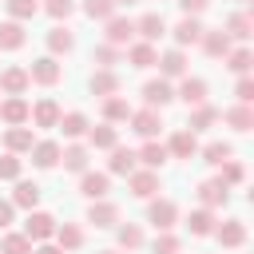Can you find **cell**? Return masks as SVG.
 Returning <instances> with one entry per match:
<instances>
[{
	"label": "cell",
	"instance_id": "obj_1",
	"mask_svg": "<svg viewBox=\"0 0 254 254\" xmlns=\"http://www.w3.org/2000/svg\"><path fill=\"white\" fill-rule=\"evenodd\" d=\"M147 222H151L155 230H175L179 206H175L171 198H147Z\"/></svg>",
	"mask_w": 254,
	"mask_h": 254
},
{
	"label": "cell",
	"instance_id": "obj_2",
	"mask_svg": "<svg viewBox=\"0 0 254 254\" xmlns=\"http://www.w3.org/2000/svg\"><path fill=\"white\" fill-rule=\"evenodd\" d=\"M56 214H48V210H28V218H24V234L32 238V242H52V234H56Z\"/></svg>",
	"mask_w": 254,
	"mask_h": 254
},
{
	"label": "cell",
	"instance_id": "obj_3",
	"mask_svg": "<svg viewBox=\"0 0 254 254\" xmlns=\"http://www.w3.org/2000/svg\"><path fill=\"white\" fill-rule=\"evenodd\" d=\"M135 40V20H127V16H111L107 24H103V44H111V48H127Z\"/></svg>",
	"mask_w": 254,
	"mask_h": 254
},
{
	"label": "cell",
	"instance_id": "obj_4",
	"mask_svg": "<svg viewBox=\"0 0 254 254\" xmlns=\"http://www.w3.org/2000/svg\"><path fill=\"white\" fill-rule=\"evenodd\" d=\"M60 75H64V67H60L56 56H40V60H32V67H28V79L40 83V87H56Z\"/></svg>",
	"mask_w": 254,
	"mask_h": 254
},
{
	"label": "cell",
	"instance_id": "obj_5",
	"mask_svg": "<svg viewBox=\"0 0 254 254\" xmlns=\"http://www.w3.org/2000/svg\"><path fill=\"white\" fill-rule=\"evenodd\" d=\"M131 131L139 135V139H155L159 131H163V111H155V107H139V111H131Z\"/></svg>",
	"mask_w": 254,
	"mask_h": 254
},
{
	"label": "cell",
	"instance_id": "obj_6",
	"mask_svg": "<svg viewBox=\"0 0 254 254\" xmlns=\"http://www.w3.org/2000/svg\"><path fill=\"white\" fill-rule=\"evenodd\" d=\"M127 190L135 198H155L159 194V171H147V167H135L127 175Z\"/></svg>",
	"mask_w": 254,
	"mask_h": 254
},
{
	"label": "cell",
	"instance_id": "obj_7",
	"mask_svg": "<svg viewBox=\"0 0 254 254\" xmlns=\"http://www.w3.org/2000/svg\"><path fill=\"white\" fill-rule=\"evenodd\" d=\"M171 99H175V83H171V79L159 75V79H147V83H143V103H147V107L163 111Z\"/></svg>",
	"mask_w": 254,
	"mask_h": 254
},
{
	"label": "cell",
	"instance_id": "obj_8",
	"mask_svg": "<svg viewBox=\"0 0 254 254\" xmlns=\"http://www.w3.org/2000/svg\"><path fill=\"white\" fill-rule=\"evenodd\" d=\"M28 115H32V103H28L24 95H4V99H0V119H4L8 127H24Z\"/></svg>",
	"mask_w": 254,
	"mask_h": 254
},
{
	"label": "cell",
	"instance_id": "obj_9",
	"mask_svg": "<svg viewBox=\"0 0 254 254\" xmlns=\"http://www.w3.org/2000/svg\"><path fill=\"white\" fill-rule=\"evenodd\" d=\"M198 206H206V210H218V206H226L230 202V187H222L218 183V175L214 179H206V183H198Z\"/></svg>",
	"mask_w": 254,
	"mask_h": 254
},
{
	"label": "cell",
	"instance_id": "obj_10",
	"mask_svg": "<svg viewBox=\"0 0 254 254\" xmlns=\"http://www.w3.org/2000/svg\"><path fill=\"white\" fill-rule=\"evenodd\" d=\"M214 238H218V246L238 250V246H246V222H242V218H222V222L214 226Z\"/></svg>",
	"mask_w": 254,
	"mask_h": 254
},
{
	"label": "cell",
	"instance_id": "obj_11",
	"mask_svg": "<svg viewBox=\"0 0 254 254\" xmlns=\"http://www.w3.org/2000/svg\"><path fill=\"white\" fill-rule=\"evenodd\" d=\"M159 75L163 79H183L187 75V52L183 48H167V52H159Z\"/></svg>",
	"mask_w": 254,
	"mask_h": 254
},
{
	"label": "cell",
	"instance_id": "obj_12",
	"mask_svg": "<svg viewBox=\"0 0 254 254\" xmlns=\"http://www.w3.org/2000/svg\"><path fill=\"white\" fill-rule=\"evenodd\" d=\"M60 151H64V147H60L56 139H36L28 155H32V167H40V171H52V167H60Z\"/></svg>",
	"mask_w": 254,
	"mask_h": 254
},
{
	"label": "cell",
	"instance_id": "obj_13",
	"mask_svg": "<svg viewBox=\"0 0 254 254\" xmlns=\"http://www.w3.org/2000/svg\"><path fill=\"white\" fill-rule=\"evenodd\" d=\"M107 190H111V175L107 171H83L79 175V194L83 198H107Z\"/></svg>",
	"mask_w": 254,
	"mask_h": 254
},
{
	"label": "cell",
	"instance_id": "obj_14",
	"mask_svg": "<svg viewBox=\"0 0 254 254\" xmlns=\"http://www.w3.org/2000/svg\"><path fill=\"white\" fill-rule=\"evenodd\" d=\"M135 36H139L143 44H159V40L167 36V20H163L159 12H147V16L135 20Z\"/></svg>",
	"mask_w": 254,
	"mask_h": 254
},
{
	"label": "cell",
	"instance_id": "obj_15",
	"mask_svg": "<svg viewBox=\"0 0 254 254\" xmlns=\"http://www.w3.org/2000/svg\"><path fill=\"white\" fill-rule=\"evenodd\" d=\"M198 48L210 56V60H222L234 44H230V36L222 32V28H202V36H198Z\"/></svg>",
	"mask_w": 254,
	"mask_h": 254
},
{
	"label": "cell",
	"instance_id": "obj_16",
	"mask_svg": "<svg viewBox=\"0 0 254 254\" xmlns=\"http://www.w3.org/2000/svg\"><path fill=\"white\" fill-rule=\"evenodd\" d=\"M175 99H183L187 107L206 103V79H198V75H183V79H179V87H175Z\"/></svg>",
	"mask_w": 254,
	"mask_h": 254
},
{
	"label": "cell",
	"instance_id": "obj_17",
	"mask_svg": "<svg viewBox=\"0 0 254 254\" xmlns=\"http://www.w3.org/2000/svg\"><path fill=\"white\" fill-rule=\"evenodd\" d=\"M163 147H167V155H171V159H194V155H198V139H194L187 127H179Z\"/></svg>",
	"mask_w": 254,
	"mask_h": 254
},
{
	"label": "cell",
	"instance_id": "obj_18",
	"mask_svg": "<svg viewBox=\"0 0 254 254\" xmlns=\"http://www.w3.org/2000/svg\"><path fill=\"white\" fill-rule=\"evenodd\" d=\"M87 222H91L95 230H107V226H115V222H119V206H115V202H107V198H95V202L87 206Z\"/></svg>",
	"mask_w": 254,
	"mask_h": 254
},
{
	"label": "cell",
	"instance_id": "obj_19",
	"mask_svg": "<svg viewBox=\"0 0 254 254\" xmlns=\"http://www.w3.org/2000/svg\"><path fill=\"white\" fill-rule=\"evenodd\" d=\"M91 95H99V99H107V95H119V87H123V79H119V71H111V67H99L95 75H91Z\"/></svg>",
	"mask_w": 254,
	"mask_h": 254
},
{
	"label": "cell",
	"instance_id": "obj_20",
	"mask_svg": "<svg viewBox=\"0 0 254 254\" xmlns=\"http://www.w3.org/2000/svg\"><path fill=\"white\" fill-rule=\"evenodd\" d=\"M218 119H222V111H218V107H210V103H198V107H190V115H187V131H190V135H198V131L214 127Z\"/></svg>",
	"mask_w": 254,
	"mask_h": 254
},
{
	"label": "cell",
	"instance_id": "obj_21",
	"mask_svg": "<svg viewBox=\"0 0 254 254\" xmlns=\"http://www.w3.org/2000/svg\"><path fill=\"white\" fill-rule=\"evenodd\" d=\"M135 159H139V167H147V171H159L171 155H167V147L159 143V139H143V147L135 151Z\"/></svg>",
	"mask_w": 254,
	"mask_h": 254
},
{
	"label": "cell",
	"instance_id": "obj_22",
	"mask_svg": "<svg viewBox=\"0 0 254 254\" xmlns=\"http://www.w3.org/2000/svg\"><path fill=\"white\" fill-rule=\"evenodd\" d=\"M60 163H64V171L83 175V171H87V163H91V151H87L83 143H67V147L60 151Z\"/></svg>",
	"mask_w": 254,
	"mask_h": 254
},
{
	"label": "cell",
	"instance_id": "obj_23",
	"mask_svg": "<svg viewBox=\"0 0 254 254\" xmlns=\"http://www.w3.org/2000/svg\"><path fill=\"white\" fill-rule=\"evenodd\" d=\"M214 226H218V218H214V210H206V206H194V210L187 214V230H190L194 238H210Z\"/></svg>",
	"mask_w": 254,
	"mask_h": 254
},
{
	"label": "cell",
	"instance_id": "obj_24",
	"mask_svg": "<svg viewBox=\"0 0 254 254\" xmlns=\"http://www.w3.org/2000/svg\"><path fill=\"white\" fill-rule=\"evenodd\" d=\"M28 87H32L28 67H16V64H12V67H4V71H0V91H4V95H24Z\"/></svg>",
	"mask_w": 254,
	"mask_h": 254
},
{
	"label": "cell",
	"instance_id": "obj_25",
	"mask_svg": "<svg viewBox=\"0 0 254 254\" xmlns=\"http://www.w3.org/2000/svg\"><path fill=\"white\" fill-rule=\"evenodd\" d=\"M60 115H64V111H60V103L44 95V99H36V103H32V115H28V119H32L36 127H56V123H60Z\"/></svg>",
	"mask_w": 254,
	"mask_h": 254
},
{
	"label": "cell",
	"instance_id": "obj_26",
	"mask_svg": "<svg viewBox=\"0 0 254 254\" xmlns=\"http://www.w3.org/2000/svg\"><path fill=\"white\" fill-rule=\"evenodd\" d=\"M87 147H95V151H111V147H119V127H111V123H99V127H87Z\"/></svg>",
	"mask_w": 254,
	"mask_h": 254
},
{
	"label": "cell",
	"instance_id": "obj_27",
	"mask_svg": "<svg viewBox=\"0 0 254 254\" xmlns=\"http://www.w3.org/2000/svg\"><path fill=\"white\" fill-rule=\"evenodd\" d=\"M16 210H36V202H40V187L32 183V179H16V190H12V198H8Z\"/></svg>",
	"mask_w": 254,
	"mask_h": 254
},
{
	"label": "cell",
	"instance_id": "obj_28",
	"mask_svg": "<svg viewBox=\"0 0 254 254\" xmlns=\"http://www.w3.org/2000/svg\"><path fill=\"white\" fill-rule=\"evenodd\" d=\"M222 32L230 36V44H234V40H238V44H246V40H250V32H254V20H250V12H234V16H226Z\"/></svg>",
	"mask_w": 254,
	"mask_h": 254
},
{
	"label": "cell",
	"instance_id": "obj_29",
	"mask_svg": "<svg viewBox=\"0 0 254 254\" xmlns=\"http://www.w3.org/2000/svg\"><path fill=\"white\" fill-rule=\"evenodd\" d=\"M171 36H175V48L198 44V36H202V24H198V16H183V20L171 28Z\"/></svg>",
	"mask_w": 254,
	"mask_h": 254
},
{
	"label": "cell",
	"instance_id": "obj_30",
	"mask_svg": "<svg viewBox=\"0 0 254 254\" xmlns=\"http://www.w3.org/2000/svg\"><path fill=\"white\" fill-rule=\"evenodd\" d=\"M155 60H159V48L155 44H143V40H131L127 44V64L131 67H155Z\"/></svg>",
	"mask_w": 254,
	"mask_h": 254
},
{
	"label": "cell",
	"instance_id": "obj_31",
	"mask_svg": "<svg viewBox=\"0 0 254 254\" xmlns=\"http://www.w3.org/2000/svg\"><path fill=\"white\" fill-rule=\"evenodd\" d=\"M99 115H103V123H111V127H115V123H127V119H131V103H127L123 95H107L103 107H99Z\"/></svg>",
	"mask_w": 254,
	"mask_h": 254
},
{
	"label": "cell",
	"instance_id": "obj_32",
	"mask_svg": "<svg viewBox=\"0 0 254 254\" xmlns=\"http://www.w3.org/2000/svg\"><path fill=\"white\" fill-rule=\"evenodd\" d=\"M32 143H36L32 127H8L4 131V151H12V155H28Z\"/></svg>",
	"mask_w": 254,
	"mask_h": 254
},
{
	"label": "cell",
	"instance_id": "obj_33",
	"mask_svg": "<svg viewBox=\"0 0 254 254\" xmlns=\"http://www.w3.org/2000/svg\"><path fill=\"white\" fill-rule=\"evenodd\" d=\"M139 167V159H135V151L131 147H111V159H107V175H131Z\"/></svg>",
	"mask_w": 254,
	"mask_h": 254
},
{
	"label": "cell",
	"instance_id": "obj_34",
	"mask_svg": "<svg viewBox=\"0 0 254 254\" xmlns=\"http://www.w3.org/2000/svg\"><path fill=\"white\" fill-rule=\"evenodd\" d=\"M52 238H56V246H60L64 254H71V250L83 246V226H75V222H60Z\"/></svg>",
	"mask_w": 254,
	"mask_h": 254
},
{
	"label": "cell",
	"instance_id": "obj_35",
	"mask_svg": "<svg viewBox=\"0 0 254 254\" xmlns=\"http://www.w3.org/2000/svg\"><path fill=\"white\" fill-rule=\"evenodd\" d=\"M71 48H75L71 28H67V24H56V28L48 32V56H67Z\"/></svg>",
	"mask_w": 254,
	"mask_h": 254
},
{
	"label": "cell",
	"instance_id": "obj_36",
	"mask_svg": "<svg viewBox=\"0 0 254 254\" xmlns=\"http://www.w3.org/2000/svg\"><path fill=\"white\" fill-rule=\"evenodd\" d=\"M60 131H64V139H83L87 135V127H91V119L83 115V111H67V115H60V123H56Z\"/></svg>",
	"mask_w": 254,
	"mask_h": 254
},
{
	"label": "cell",
	"instance_id": "obj_37",
	"mask_svg": "<svg viewBox=\"0 0 254 254\" xmlns=\"http://www.w3.org/2000/svg\"><path fill=\"white\" fill-rule=\"evenodd\" d=\"M24 40H28L24 24H16V20H4V24H0V52H20Z\"/></svg>",
	"mask_w": 254,
	"mask_h": 254
},
{
	"label": "cell",
	"instance_id": "obj_38",
	"mask_svg": "<svg viewBox=\"0 0 254 254\" xmlns=\"http://www.w3.org/2000/svg\"><path fill=\"white\" fill-rule=\"evenodd\" d=\"M222 64L234 71V75H250V64H254V52L246 48V44H238V48H230L226 56H222Z\"/></svg>",
	"mask_w": 254,
	"mask_h": 254
},
{
	"label": "cell",
	"instance_id": "obj_39",
	"mask_svg": "<svg viewBox=\"0 0 254 254\" xmlns=\"http://www.w3.org/2000/svg\"><path fill=\"white\" fill-rule=\"evenodd\" d=\"M115 242H119V250H139L143 246V226L139 222H115Z\"/></svg>",
	"mask_w": 254,
	"mask_h": 254
},
{
	"label": "cell",
	"instance_id": "obj_40",
	"mask_svg": "<svg viewBox=\"0 0 254 254\" xmlns=\"http://www.w3.org/2000/svg\"><path fill=\"white\" fill-rule=\"evenodd\" d=\"M32 238L24 234V230H8L4 238H0V254H32Z\"/></svg>",
	"mask_w": 254,
	"mask_h": 254
},
{
	"label": "cell",
	"instance_id": "obj_41",
	"mask_svg": "<svg viewBox=\"0 0 254 254\" xmlns=\"http://www.w3.org/2000/svg\"><path fill=\"white\" fill-rule=\"evenodd\" d=\"M222 119H226L234 131H250V127H254V111H250L246 103H234V107H226V111H222Z\"/></svg>",
	"mask_w": 254,
	"mask_h": 254
},
{
	"label": "cell",
	"instance_id": "obj_42",
	"mask_svg": "<svg viewBox=\"0 0 254 254\" xmlns=\"http://www.w3.org/2000/svg\"><path fill=\"white\" fill-rule=\"evenodd\" d=\"M198 155H202V163H210V167H222L226 159H234V147H230V143H222V139H214V143H206Z\"/></svg>",
	"mask_w": 254,
	"mask_h": 254
},
{
	"label": "cell",
	"instance_id": "obj_43",
	"mask_svg": "<svg viewBox=\"0 0 254 254\" xmlns=\"http://www.w3.org/2000/svg\"><path fill=\"white\" fill-rule=\"evenodd\" d=\"M115 12H119L115 0H83V16H91V20H99V24H107Z\"/></svg>",
	"mask_w": 254,
	"mask_h": 254
},
{
	"label": "cell",
	"instance_id": "obj_44",
	"mask_svg": "<svg viewBox=\"0 0 254 254\" xmlns=\"http://www.w3.org/2000/svg\"><path fill=\"white\" fill-rule=\"evenodd\" d=\"M4 4H8V20H16V24H24L40 12V0H4Z\"/></svg>",
	"mask_w": 254,
	"mask_h": 254
},
{
	"label": "cell",
	"instance_id": "obj_45",
	"mask_svg": "<svg viewBox=\"0 0 254 254\" xmlns=\"http://www.w3.org/2000/svg\"><path fill=\"white\" fill-rule=\"evenodd\" d=\"M242 179H246V167H242L238 159H226V163L218 167V183H222V187H238Z\"/></svg>",
	"mask_w": 254,
	"mask_h": 254
},
{
	"label": "cell",
	"instance_id": "obj_46",
	"mask_svg": "<svg viewBox=\"0 0 254 254\" xmlns=\"http://www.w3.org/2000/svg\"><path fill=\"white\" fill-rule=\"evenodd\" d=\"M0 179H8V183L24 179V159L12 155V151H4V155H0Z\"/></svg>",
	"mask_w": 254,
	"mask_h": 254
},
{
	"label": "cell",
	"instance_id": "obj_47",
	"mask_svg": "<svg viewBox=\"0 0 254 254\" xmlns=\"http://www.w3.org/2000/svg\"><path fill=\"white\" fill-rule=\"evenodd\" d=\"M151 250H155V254H179V250H183V242H179V234L159 230V234H155V242H151Z\"/></svg>",
	"mask_w": 254,
	"mask_h": 254
},
{
	"label": "cell",
	"instance_id": "obj_48",
	"mask_svg": "<svg viewBox=\"0 0 254 254\" xmlns=\"http://www.w3.org/2000/svg\"><path fill=\"white\" fill-rule=\"evenodd\" d=\"M91 60H95L99 67H111V71H115V64L123 60V52H119V48H111V44H99V48L91 52Z\"/></svg>",
	"mask_w": 254,
	"mask_h": 254
},
{
	"label": "cell",
	"instance_id": "obj_49",
	"mask_svg": "<svg viewBox=\"0 0 254 254\" xmlns=\"http://www.w3.org/2000/svg\"><path fill=\"white\" fill-rule=\"evenodd\" d=\"M40 8H44V12H48L56 24H60V20H67V16L75 12V0H44Z\"/></svg>",
	"mask_w": 254,
	"mask_h": 254
},
{
	"label": "cell",
	"instance_id": "obj_50",
	"mask_svg": "<svg viewBox=\"0 0 254 254\" xmlns=\"http://www.w3.org/2000/svg\"><path fill=\"white\" fill-rule=\"evenodd\" d=\"M234 99L246 103V107L254 103V79H250V75H238V83H234Z\"/></svg>",
	"mask_w": 254,
	"mask_h": 254
},
{
	"label": "cell",
	"instance_id": "obj_51",
	"mask_svg": "<svg viewBox=\"0 0 254 254\" xmlns=\"http://www.w3.org/2000/svg\"><path fill=\"white\" fill-rule=\"evenodd\" d=\"M175 4L183 8V16H202L210 8V0H175Z\"/></svg>",
	"mask_w": 254,
	"mask_h": 254
},
{
	"label": "cell",
	"instance_id": "obj_52",
	"mask_svg": "<svg viewBox=\"0 0 254 254\" xmlns=\"http://www.w3.org/2000/svg\"><path fill=\"white\" fill-rule=\"evenodd\" d=\"M12 218H16V206H12L8 198H0V230H8V226H12Z\"/></svg>",
	"mask_w": 254,
	"mask_h": 254
},
{
	"label": "cell",
	"instance_id": "obj_53",
	"mask_svg": "<svg viewBox=\"0 0 254 254\" xmlns=\"http://www.w3.org/2000/svg\"><path fill=\"white\" fill-rule=\"evenodd\" d=\"M32 254H64V250H60L56 242H36V246H32Z\"/></svg>",
	"mask_w": 254,
	"mask_h": 254
},
{
	"label": "cell",
	"instance_id": "obj_54",
	"mask_svg": "<svg viewBox=\"0 0 254 254\" xmlns=\"http://www.w3.org/2000/svg\"><path fill=\"white\" fill-rule=\"evenodd\" d=\"M99 254H119V250H99Z\"/></svg>",
	"mask_w": 254,
	"mask_h": 254
},
{
	"label": "cell",
	"instance_id": "obj_55",
	"mask_svg": "<svg viewBox=\"0 0 254 254\" xmlns=\"http://www.w3.org/2000/svg\"><path fill=\"white\" fill-rule=\"evenodd\" d=\"M115 4H135V0H115Z\"/></svg>",
	"mask_w": 254,
	"mask_h": 254
},
{
	"label": "cell",
	"instance_id": "obj_56",
	"mask_svg": "<svg viewBox=\"0 0 254 254\" xmlns=\"http://www.w3.org/2000/svg\"><path fill=\"white\" fill-rule=\"evenodd\" d=\"M238 4H250V0H238Z\"/></svg>",
	"mask_w": 254,
	"mask_h": 254
}]
</instances>
